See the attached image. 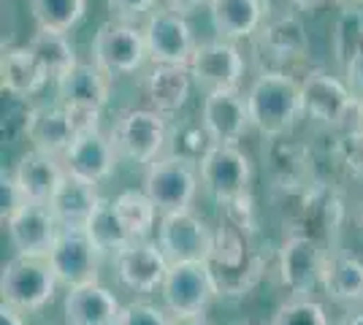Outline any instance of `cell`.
I'll return each mask as SVG.
<instances>
[{
	"instance_id": "1",
	"label": "cell",
	"mask_w": 363,
	"mask_h": 325,
	"mask_svg": "<svg viewBox=\"0 0 363 325\" xmlns=\"http://www.w3.org/2000/svg\"><path fill=\"white\" fill-rule=\"evenodd\" d=\"M255 236L257 233H244L223 219L214 228V247L206 258V268L217 295L244 298L263 279L269 258L255 244Z\"/></svg>"
},
{
	"instance_id": "2",
	"label": "cell",
	"mask_w": 363,
	"mask_h": 325,
	"mask_svg": "<svg viewBox=\"0 0 363 325\" xmlns=\"http://www.w3.org/2000/svg\"><path fill=\"white\" fill-rule=\"evenodd\" d=\"M252 127L263 139H282L303 114L301 81L290 74L260 71L247 90Z\"/></svg>"
},
{
	"instance_id": "3",
	"label": "cell",
	"mask_w": 363,
	"mask_h": 325,
	"mask_svg": "<svg viewBox=\"0 0 363 325\" xmlns=\"http://www.w3.org/2000/svg\"><path fill=\"white\" fill-rule=\"evenodd\" d=\"M285 209H288L290 233L306 236L333 252L336 236L345 225V201L339 190H333L328 182L315 179L309 187L298 193H285Z\"/></svg>"
},
{
	"instance_id": "4",
	"label": "cell",
	"mask_w": 363,
	"mask_h": 325,
	"mask_svg": "<svg viewBox=\"0 0 363 325\" xmlns=\"http://www.w3.org/2000/svg\"><path fill=\"white\" fill-rule=\"evenodd\" d=\"M303 117L325 127H363V101L350 90L347 81L331 76L328 71H306L301 79Z\"/></svg>"
},
{
	"instance_id": "5",
	"label": "cell",
	"mask_w": 363,
	"mask_h": 325,
	"mask_svg": "<svg viewBox=\"0 0 363 325\" xmlns=\"http://www.w3.org/2000/svg\"><path fill=\"white\" fill-rule=\"evenodd\" d=\"M108 139L120 157L150 166L166 155L171 127L166 122V114L155 108H122L111 122Z\"/></svg>"
},
{
	"instance_id": "6",
	"label": "cell",
	"mask_w": 363,
	"mask_h": 325,
	"mask_svg": "<svg viewBox=\"0 0 363 325\" xmlns=\"http://www.w3.org/2000/svg\"><path fill=\"white\" fill-rule=\"evenodd\" d=\"M201 187V169L193 157L166 152L144 171V193L157 206L160 217L193 209V201Z\"/></svg>"
},
{
	"instance_id": "7",
	"label": "cell",
	"mask_w": 363,
	"mask_h": 325,
	"mask_svg": "<svg viewBox=\"0 0 363 325\" xmlns=\"http://www.w3.org/2000/svg\"><path fill=\"white\" fill-rule=\"evenodd\" d=\"M60 279L52 268L49 255H14L0 271V295L3 304L22 314L44 309L55 298Z\"/></svg>"
},
{
	"instance_id": "8",
	"label": "cell",
	"mask_w": 363,
	"mask_h": 325,
	"mask_svg": "<svg viewBox=\"0 0 363 325\" xmlns=\"http://www.w3.org/2000/svg\"><path fill=\"white\" fill-rule=\"evenodd\" d=\"M201 187L220 206L250 195L252 185V160L239 144H212L198 160Z\"/></svg>"
},
{
	"instance_id": "9",
	"label": "cell",
	"mask_w": 363,
	"mask_h": 325,
	"mask_svg": "<svg viewBox=\"0 0 363 325\" xmlns=\"http://www.w3.org/2000/svg\"><path fill=\"white\" fill-rule=\"evenodd\" d=\"M92 62L101 65L111 79L128 76L144 68V62L150 60L144 30L130 22L120 19H108L104 22L95 35H92Z\"/></svg>"
},
{
	"instance_id": "10",
	"label": "cell",
	"mask_w": 363,
	"mask_h": 325,
	"mask_svg": "<svg viewBox=\"0 0 363 325\" xmlns=\"http://www.w3.org/2000/svg\"><path fill=\"white\" fill-rule=\"evenodd\" d=\"M252 41H255L257 60L263 62V71H274V74L293 76L290 68L301 62L309 52V33L303 28L301 16L296 14L269 16Z\"/></svg>"
},
{
	"instance_id": "11",
	"label": "cell",
	"mask_w": 363,
	"mask_h": 325,
	"mask_svg": "<svg viewBox=\"0 0 363 325\" xmlns=\"http://www.w3.org/2000/svg\"><path fill=\"white\" fill-rule=\"evenodd\" d=\"M157 244L168 263H206L214 247V228L193 209L163 215L157 222Z\"/></svg>"
},
{
	"instance_id": "12",
	"label": "cell",
	"mask_w": 363,
	"mask_h": 325,
	"mask_svg": "<svg viewBox=\"0 0 363 325\" xmlns=\"http://www.w3.org/2000/svg\"><path fill=\"white\" fill-rule=\"evenodd\" d=\"M328 255L331 252L323 244L306 239V236H298V233H290L282 241L279 258H277L279 285L293 298H309L323 282V268H325Z\"/></svg>"
},
{
	"instance_id": "13",
	"label": "cell",
	"mask_w": 363,
	"mask_h": 325,
	"mask_svg": "<svg viewBox=\"0 0 363 325\" xmlns=\"http://www.w3.org/2000/svg\"><path fill=\"white\" fill-rule=\"evenodd\" d=\"M104 255L106 252L95 244L87 228H60V236L49 252V261H52V268L60 279V285L74 290L82 285L98 282Z\"/></svg>"
},
{
	"instance_id": "14",
	"label": "cell",
	"mask_w": 363,
	"mask_h": 325,
	"mask_svg": "<svg viewBox=\"0 0 363 325\" xmlns=\"http://www.w3.org/2000/svg\"><path fill=\"white\" fill-rule=\"evenodd\" d=\"M187 68L198 90L209 95L217 90H239L247 65H244V55L233 41L212 38V41H198Z\"/></svg>"
},
{
	"instance_id": "15",
	"label": "cell",
	"mask_w": 363,
	"mask_h": 325,
	"mask_svg": "<svg viewBox=\"0 0 363 325\" xmlns=\"http://www.w3.org/2000/svg\"><path fill=\"white\" fill-rule=\"evenodd\" d=\"M141 30H144L152 65H187L198 47L187 16L177 14L166 6L155 8L144 19Z\"/></svg>"
},
{
	"instance_id": "16",
	"label": "cell",
	"mask_w": 363,
	"mask_h": 325,
	"mask_svg": "<svg viewBox=\"0 0 363 325\" xmlns=\"http://www.w3.org/2000/svg\"><path fill=\"white\" fill-rule=\"evenodd\" d=\"M160 293L174 317H203L217 290L206 263H174Z\"/></svg>"
},
{
	"instance_id": "17",
	"label": "cell",
	"mask_w": 363,
	"mask_h": 325,
	"mask_svg": "<svg viewBox=\"0 0 363 325\" xmlns=\"http://www.w3.org/2000/svg\"><path fill=\"white\" fill-rule=\"evenodd\" d=\"M201 127L212 144H239L250 133V106L242 90H217L203 95Z\"/></svg>"
},
{
	"instance_id": "18",
	"label": "cell",
	"mask_w": 363,
	"mask_h": 325,
	"mask_svg": "<svg viewBox=\"0 0 363 325\" xmlns=\"http://www.w3.org/2000/svg\"><path fill=\"white\" fill-rule=\"evenodd\" d=\"M168 258L157 241H133L114 255V271L120 282L133 293H155L168 277Z\"/></svg>"
},
{
	"instance_id": "19",
	"label": "cell",
	"mask_w": 363,
	"mask_h": 325,
	"mask_svg": "<svg viewBox=\"0 0 363 325\" xmlns=\"http://www.w3.org/2000/svg\"><path fill=\"white\" fill-rule=\"evenodd\" d=\"M60 160L68 176H76L90 185H101L114 173L120 155L106 133L90 130V133H79Z\"/></svg>"
},
{
	"instance_id": "20",
	"label": "cell",
	"mask_w": 363,
	"mask_h": 325,
	"mask_svg": "<svg viewBox=\"0 0 363 325\" xmlns=\"http://www.w3.org/2000/svg\"><path fill=\"white\" fill-rule=\"evenodd\" d=\"M266 141H269L263 147L266 169L272 173L274 187L282 195L285 193H298V190L309 187L318 179L315 176V166H312V152L303 147L301 141H293L288 136Z\"/></svg>"
},
{
	"instance_id": "21",
	"label": "cell",
	"mask_w": 363,
	"mask_h": 325,
	"mask_svg": "<svg viewBox=\"0 0 363 325\" xmlns=\"http://www.w3.org/2000/svg\"><path fill=\"white\" fill-rule=\"evenodd\" d=\"M3 225L16 255H49L60 236V222L55 219L52 209L41 203H25Z\"/></svg>"
},
{
	"instance_id": "22",
	"label": "cell",
	"mask_w": 363,
	"mask_h": 325,
	"mask_svg": "<svg viewBox=\"0 0 363 325\" xmlns=\"http://www.w3.org/2000/svg\"><path fill=\"white\" fill-rule=\"evenodd\" d=\"M11 176H14L25 203L49 206L52 198H55V193L60 190L62 179H65V169H62L60 157L30 149V152H25L16 160Z\"/></svg>"
},
{
	"instance_id": "23",
	"label": "cell",
	"mask_w": 363,
	"mask_h": 325,
	"mask_svg": "<svg viewBox=\"0 0 363 325\" xmlns=\"http://www.w3.org/2000/svg\"><path fill=\"white\" fill-rule=\"evenodd\" d=\"M25 136L33 144V149L62 157L68 152V147L74 144L76 130L68 108L62 103H49V106H30Z\"/></svg>"
},
{
	"instance_id": "24",
	"label": "cell",
	"mask_w": 363,
	"mask_h": 325,
	"mask_svg": "<svg viewBox=\"0 0 363 325\" xmlns=\"http://www.w3.org/2000/svg\"><path fill=\"white\" fill-rule=\"evenodd\" d=\"M266 0H209V22L217 38L223 41H242L255 38V33L269 19Z\"/></svg>"
},
{
	"instance_id": "25",
	"label": "cell",
	"mask_w": 363,
	"mask_h": 325,
	"mask_svg": "<svg viewBox=\"0 0 363 325\" xmlns=\"http://www.w3.org/2000/svg\"><path fill=\"white\" fill-rule=\"evenodd\" d=\"M111 95V76L95 62L79 60L74 71H68L57 81V103L68 108H98L104 111Z\"/></svg>"
},
{
	"instance_id": "26",
	"label": "cell",
	"mask_w": 363,
	"mask_h": 325,
	"mask_svg": "<svg viewBox=\"0 0 363 325\" xmlns=\"http://www.w3.org/2000/svg\"><path fill=\"white\" fill-rule=\"evenodd\" d=\"M52 81L30 47H9L0 57V87L14 101H28Z\"/></svg>"
},
{
	"instance_id": "27",
	"label": "cell",
	"mask_w": 363,
	"mask_h": 325,
	"mask_svg": "<svg viewBox=\"0 0 363 325\" xmlns=\"http://www.w3.org/2000/svg\"><path fill=\"white\" fill-rule=\"evenodd\" d=\"M117 295L101 282L74 287L65 295V325H120Z\"/></svg>"
},
{
	"instance_id": "28",
	"label": "cell",
	"mask_w": 363,
	"mask_h": 325,
	"mask_svg": "<svg viewBox=\"0 0 363 325\" xmlns=\"http://www.w3.org/2000/svg\"><path fill=\"white\" fill-rule=\"evenodd\" d=\"M193 76L187 65H152L150 74L144 76V95L150 108L160 114L179 111L193 90Z\"/></svg>"
},
{
	"instance_id": "29",
	"label": "cell",
	"mask_w": 363,
	"mask_h": 325,
	"mask_svg": "<svg viewBox=\"0 0 363 325\" xmlns=\"http://www.w3.org/2000/svg\"><path fill=\"white\" fill-rule=\"evenodd\" d=\"M101 203H104V198L98 195L95 185L65 173L60 190L55 193V198L49 203V209H52L55 219L60 222V228H87Z\"/></svg>"
},
{
	"instance_id": "30",
	"label": "cell",
	"mask_w": 363,
	"mask_h": 325,
	"mask_svg": "<svg viewBox=\"0 0 363 325\" xmlns=\"http://www.w3.org/2000/svg\"><path fill=\"white\" fill-rule=\"evenodd\" d=\"M320 287L325 295L342 307H361L363 304V261L347 252H331Z\"/></svg>"
},
{
	"instance_id": "31",
	"label": "cell",
	"mask_w": 363,
	"mask_h": 325,
	"mask_svg": "<svg viewBox=\"0 0 363 325\" xmlns=\"http://www.w3.org/2000/svg\"><path fill=\"white\" fill-rule=\"evenodd\" d=\"M30 52L38 57V62L44 65V71L49 74V79L57 84L68 71H74L79 65L76 57V47L71 44V38L65 33H46L35 30L33 38L28 41Z\"/></svg>"
},
{
	"instance_id": "32",
	"label": "cell",
	"mask_w": 363,
	"mask_h": 325,
	"mask_svg": "<svg viewBox=\"0 0 363 325\" xmlns=\"http://www.w3.org/2000/svg\"><path fill=\"white\" fill-rule=\"evenodd\" d=\"M114 201V212L122 219L125 231L133 241H147L150 233L155 231L157 222V206L150 201V195L144 190H122Z\"/></svg>"
},
{
	"instance_id": "33",
	"label": "cell",
	"mask_w": 363,
	"mask_h": 325,
	"mask_svg": "<svg viewBox=\"0 0 363 325\" xmlns=\"http://www.w3.org/2000/svg\"><path fill=\"white\" fill-rule=\"evenodd\" d=\"M28 6L38 30L65 35L82 22L87 11V0H28Z\"/></svg>"
},
{
	"instance_id": "34",
	"label": "cell",
	"mask_w": 363,
	"mask_h": 325,
	"mask_svg": "<svg viewBox=\"0 0 363 325\" xmlns=\"http://www.w3.org/2000/svg\"><path fill=\"white\" fill-rule=\"evenodd\" d=\"M331 47L336 62L345 68L363 49V6H342L333 22Z\"/></svg>"
},
{
	"instance_id": "35",
	"label": "cell",
	"mask_w": 363,
	"mask_h": 325,
	"mask_svg": "<svg viewBox=\"0 0 363 325\" xmlns=\"http://www.w3.org/2000/svg\"><path fill=\"white\" fill-rule=\"evenodd\" d=\"M87 233L95 239V244L104 249V252H111L117 255L120 249H125L128 244H133V239L128 236L122 219L114 212V201L111 198H104V203L98 206V212L92 217V222L87 225Z\"/></svg>"
},
{
	"instance_id": "36",
	"label": "cell",
	"mask_w": 363,
	"mask_h": 325,
	"mask_svg": "<svg viewBox=\"0 0 363 325\" xmlns=\"http://www.w3.org/2000/svg\"><path fill=\"white\" fill-rule=\"evenodd\" d=\"M272 325H328V314L312 298H293L277 309Z\"/></svg>"
},
{
	"instance_id": "37",
	"label": "cell",
	"mask_w": 363,
	"mask_h": 325,
	"mask_svg": "<svg viewBox=\"0 0 363 325\" xmlns=\"http://www.w3.org/2000/svg\"><path fill=\"white\" fill-rule=\"evenodd\" d=\"M336 157L352 179H363V127L347 130L336 144Z\"/></svg>"
},
{
	"instance_id": "38",
	"label": "cell",
	"mask_w": 363,
	"mask_h": 325,
	"mask_svg": "<svg viewBox=\"0 0 363 325\" xmlns=\"http://www.w3.org/2000/svg\"><path fill=\"white\" fill-rule=\"evenodd\" d=\"M220 219L228 222V225H233V228H239V231H244V233H257V209H255L252 193H250V195H242V198H236V201L225 203L223 212H220Z\"/></svg>"
},
{
	"instance_id": "39",
	"label": "cell",
	"mask_w": 363,
	"mask_h": 325,
	"mask_svg": "<svg viewBox=\"0 0 363 325\" xmlns=\"http://www.w3.org/2000/svg\"><path fill=\"white\" fill-rule=\"evenodd\" d=\"M120 325H171V317L155 304L133 301V304L122 307Z\"/></svg>"
},
{
	"instance_id": "40",
	"label": "cell",
	"mask_w": 363,
	"mask_h": 325,
	"mask_svg": "<svg viewBox=\"0 0 363 325\" xmlns=\"http://www.w3.org/2000/svg\"><path fill=\"white\" fill-rule=\"evenodd\" d=\"M106 3L108 8H111V14H114V19L133 25L138 19H147L155 11L157 0H106Z\"/></svg>"
},
{
	"instance_id": "41",
	"label": "cell",
	"mask_w": 363,
	"mask_h": 325,
	"mask_svg": "<svg viewBox=\"0 0 363 325\" xmlns=\"http://www.w3.org/2000/svg\"><path fill=\"white\" fill-rule=\"evenodd\" d=\"M0 198H3V222L9 219L11 215H16L22 206H25V198H22V193H19V187H16L14 176H11V171H3V187H0Z\"/></svg>"
},
{
	"instance_id": "42",
	"label": "cell",
	"mask_w": 363,
	"mask_h": 325,
	"mask_svg": "<svg viewBox=\"0 0 363 325\" xmlns=\"http://www.w3.org/2000/svg\"><path fill=\"white\" fill-rule=\"evenodd\" d=\"M342 71H345V79H347L350 90L363 101V49L342 68Z\"/></svg>"
},
{
	"instance_id": "43",
	"label": "cell",
	"mask_w": 363,
	"mask_h": 325,
	"mask_svg": "<svg viewBox=\"0 0 363 325\" xmlns=\"http://www.w3.org/2000/svg\"><path fill=\"white\" fill-rule=\"evenodd\" d=\"M163 6L182 16H190L193 11H198L201 6H209V0H163Z\"/></svg>"
},
{
	"instance_id": "44",
	"label": "cell",
	"mask_w": 363,
	"mask_h": 325,
	"mask_svg": "<svg viewBox=\"0 0 363 325\" xmlns=\"http://www.w3.org/2000/svg\"><path fill=\"white\" fill-rule=\"evenodd\" d=\"M0 325H25L22 312L9 307V304H0Z\"/></svg>"
},
{
	"instance_id": "45",
	"label": "cell",
	"mask_w": 363,
	"mask_h": 325,
	"mask_svg": "<svg viewBox=\"0 0 363 325\" xmlns=\"http://www.w3.org/2000/svg\"><path fill=\"white\" fill-rule=\"evenodd\" d=\"M171 325H209L203 317H174L171 314Z\"/></svg>"
},
{
	"instance_id": "46",
	"label": "cell",
	"mask_w": 363,
	"mask_h": 325,
	"mask_svg": "<svg viewBox=\"0 0 363 325\" xmlns=\"http://www.w3.org/2000/svg\"><path fill=\"white\" fill-rule=\"evenodd\" d=\"M336 325H363V312H347Z\"/></svg>"
},
{
	"instance_id": "47",
	"label": "cell",
	"mask_w": 363,
	"mask_h": 325,
	"mask_svg": "<svg viewBox=\"0 0 363 325\" xmlns=\"http://www.w3.org/2000/svg\"><path fill=\"white\" fill-rule=\"evenodd\" d=\"M296 8H315V6H320V3H325V0H290Z\"/></svg>"
},
{
	"instance_id": "48",
	"label": "cell",
	"mask_w": 363,
	"mask_h": 325,
	"mask_svg": "<svg viewBox=\"0 0 363 325\" xmlns=\"http://www.w3.org/2000/svg\"><path fill=\"white\" fill-rule=\"evenodd\" d=\"M336 3H342V6H363V0H336Z\"/></svg>"
},
{
	"instance_id": "49",
	"label": "cell",
	"mask_w": 363,
	"mask_h": 325,
	"mask_svg": "<svg viewBox=\"0 0 363 325\" xmlns=\"http://www.w3.org/2000/svg\"><path fill=\"white\" fill-rule=\"evenodd\" d=\"M361 225H363V209H361Z\"/></svg>"
},
{
	"instance_id": "50",
	"label": "cell",
	"mask_w": 363,
	"mask_h": 325,
	"mask_svg": "<svg viewBox=\"0 0 363 325\" xmlns=\"http://www.w3.org/2000/svg\"><path fill=\"white\" fill-rule=\"evenodd\" d=\"M239 325H250V323H239Z\"/></svg>"
}]
</instances>
